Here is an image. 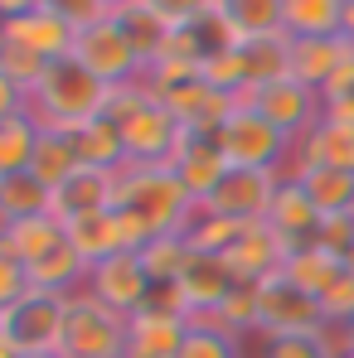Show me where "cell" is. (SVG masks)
<instances>
[{"instance_id":"obj_1","label":"cell","mask_w":354,"mask_h":358,"mask_svg":"<svg viewBox=\"0 0 354 358\" xmlns=\"http://www.w3.org/2000/svg\"><path fill=\"white\" fill-rule=\"evenodd\" d=\"M199 203L184 194L170 165H126L117 184V218L126 247L141 252L146 242L170 238V233H189Z\"/></svg>"},{"instance_id":"obj_2","label":"cell","mask_w":354,"mask_h":358,"mask_svg":"<svg viewBox=\"0 0 354 358\" xmlns=\"http://www.w3.org/2000/svg\"><path fill=\"white\" fill-rule=\"evenodd\" d=\"M102 107H107V83H97L78 59L49 63V73L29 92V112L39 117V126L54 131H78L83 121L102 117Z\"/></svg>"},{"instance_id":"obj_3","label":"cell","mask_w":354,"mask_h":358,"mask_svg":"<svg viewBox=\"0 0 354 358\" xmlns=\"http://www.w3.org/2000/svg\"><path fill=\"white\" fill-rule=\"evenodd\" d=\"M63 305L68 296H54V291H29L15 305H0V358L59 354Z\"/></svg>"},{"instance_id":"obj_4","label":"cell","mask_w":354,"mask_h":358,"mask_svg":"<svg viewBox=\"0 0 354 358\" xmlns=\"http://www.w3.org/2000/svg\"><path fill=\"white\" fill-rule=\"evenodd\" d=\"M59 358H126V315L107 310L88 291H73L63 305Z\"/></svg>"},{"instance_id":"obj_5","label":"cell","mask_w":354,"mask_h":358,"mask_svg":"<svg viewBox=\"0 0 354 358\" xmlns=\"http://www.w3.org/2000/svg\"><path fill=\"white\" fill-rule=\"evenodd\" d=\"M214 141L224 145V155H229L233 170H277L282 175V160L292 150V136H282L272 121L262 117L252 102H243V97L229 112V121L214 131Z\"/></svg>"},{"instance_id":"obj_6","label":"cell","mask_w":354,"mask_h":358,"mask_svg":"<svg viewBox=\"0 0 354 358\" xmlns=\"http://www.w3.org/2000/svg\"><path fill=\"white\" fill-rule=\"evenodd\" d=\"M73 59L83 63L97 83H107V87L141 83V78H146V59L131 49V39H126V29L117 24V15H107V20H97V24L78 29Z\"/></svg>"},{"instance_id":"obj_7","label":"cell","mask_w":354,"mask_h":358,"mask_svg":"<svg viewBox=\"0 0 354 358\" xmlns=\"http://www.w3.org/2000/svg\"><path fill=\"white\" fill-rule=\"evenodd\" d=\"M325 315L320 300L311 291H301L287 271L267 276L257 286V334L262 339H282V334H320Z\"/></svg>"},{"instance_id":"obj_8","label":"cell","mask_w":354,"mask_h":358,"mask_svg":"<svg viewBox=\"0 0 354 358\" xmlns=\"http://www.w3.org/2000/svg\"><path fill=\"white\" fill-rule=\"evenodd\" d=\"M151 291H156V281H151L141 252H112V257H102V262L93 266V276H88V296H97L107 310H117L126 320L151 305Z\"/></svg>"},{"instance_id":"obj_9","label":"cell","mask_w":354,"mask_h":358,"mask_svg":"<svg viewBox=\"0 0 354 358\" xmlns=\"http://www.w3.org/2000/svg\"><path fill=\"white\" fill-rule=\"evenodd\" d=\"M282 189L277 170H229V179L199 203L204 213H219V218H233V223H267L272 213V199Z\"/></svg>"},{"instance_id":"obj_10","label":"cell","mask_w":354,"mask_h":358,"mask_svg":"<svg viewBox=\"0 0 354 358\" xmlns=\"http://www.w3.org/2000/svg\"><path fill=\"white\" fill-rule=\"evenodd\" d=\"M121 141H126V160L131 165H170V155L184 141V126L175 121V112L161 97H151L141 112H131L121 121Z\"/></svg>"},{"instance_id":"obj_11","label":"cell","mask_w":354,"mask_h":358,"mask_svg":"<svg viewBox=\"0 0 354 358\" xmlns=\"http://www.w3.org/2000/svg\"><path fill=\"white\" fill-rule=\"evenodd\" d=\"M243 102H252L262 117L272 121L282 136H306L320 112H325V97L315 92V87H306V83H296V78H277V83H262V87H252Z\"/></svg>"},{"instance_id":"obj_12","label":"cell","mask_w":354,"mask_h":358,"mask_svg":"<svg viewBox=\"0 0 354 358\" xmlns=\"http://www.w3.org/2000/svg\"><path fill=\"white\" fill-rule=\"evenodd\" d=\"M117 184H121V170H93V165H83L78 175H68L54 189L49 213L59 218L63 228L78 223V218H93V213H112L117 208Z\"/></svg>"},{"instance_id":"obj_13","label":"cell","mask_w":354,"mask_h":358,"mask_svg":"<svg viewBox=\"0 0 354 358\" xmlns=\"http://www.w3.org/2000/svg\"><path fill=\"white\" fill-rule=\"evenodd\" d=\"M170 170L175 179L184 184V194L194 199V203H204L224 179H229V155H224V145L214 141V136H199V131H184V141H179V150L170 155Z\"/></svg>"},{"instance_id":"obj_14","label":"cell","mask_w":354,"mask_h":358,"mask_svg":"<svg viewBox=\"0 0 354 358\" xmlns=\"http://www.w3.org/2000/svg\"><path fill=\"white\" fill-rule=\"evenodd\" d=\"M287 257H292V247L277 238L267 223H247V228L238 233V242L224 252L233 281H243V286H262L267 276H277V271L287 266Z\"/></svg>"},{"instance_id":"obj_15","label":"cell","mask_w":354,"mask_h":358,"mask_svg":"<svg viewBox=\"0 0 354 358\" xmlns=\"http://www.w3.org/2000/svg\"><path fill=\"white\" fill-rule=\"evenodd\" d=\"M0 34L5 39H15V44H25V49H34L39 59L59 63V59H73V44H78V29L54 15L49 5H39V10H29V15H15V20H5L0 24Z\"/></svg>"},{"instance_id":"obj_16","label":"cell","mask_w":354,"mask_h":358,"mask_svg":"<svg viewBox=\"0 0 354 358\" xmlns=\"http://www.w3.org/2000/svg\"><path fill=\"white\" fill-rule=\"evenodd\" d=\"M189 334V320L170 310H141L126 320V358H179Z\"/></svg>"},{"instance_id":"obj_17","label":"cell","mask_w":354,"mask_h":358,"mask_svg":"<svg viewBox=\"0 0 354 358\" xmlns=\"http://www.w3.org/2000/svg\"><path fill=\"white\" fill-rule=\"evenodd\" d=\"M320 208L311 203V194L296 184V179H282V189H277V199H272V213H267V228L277 233V238L287 242V247H311V242L320 238Z\"/></svg>"},{"instance_id":"obj_18","label":"cell","mask_w":354,"mask_h":358,"mask_svg":"<svg viewBox=\"0 0 354 358\" xmlns=\"http://www.w3.org/2000/svg\"><path fill=\"white\" fill-rule=\"evenodd\" d=\"M233 271H229V262L224 257H204V252H194L189 257V266H184V276H179V291H184V305H189V320H209L229 291H233Z\"/></svg>"},{"instance_id":"obj_19","label":"cell","mask_w":354,"mask_h":358,"mask_svg":"<svg viewBox=\"0 0 354 358\" xmlns=\"http://www.w3.org/2000/svg\"><path fill=\"white\" fill-rule=\"evenodd\" d=\"M63 242H68V228H63L54 213L15 218V223H0V262H25V266H34L39 257H49Z\"/></svg>"},{"instance_id":"obj_20","label":"cell","mask_w":354,"mask_h":358,"mask_svg":"<svg viewBox=\"0 0 354 358\" xmlns=\"http://www.w3.org/2000/svg\"><path fill=\"white\" fill-rule=\"evenodd\" d=\"M350 0H282V34L287 39H340Z\"/></svg>"},{"instance_id":"obj_21","label":"cell","mask_w":354,"mask_h":358,"mask_svg":"<svg viewBox=\"0 0 354 358\" xmlns=\"http://www.w3.org/2000/svg\"><path fill=\"white\" fill-rule=\"evenodd\" d=\"M88 276H93V262L78 252V247H54L49 257H39L29 266V281L34 291H54V296H73V291H88Z\"/></svg>"},{"instance_id":"obj_22","label":"cell","mask_w":354,"mask_h":358,"mask_svg":"<svg viewBox=\"0 0 354 358\" xmlns=\"http://www.w3.org/2000/svg\"><path fill=\"white\" fill-rule=\"evenodd\" d=\"M73 145H78V160L93 165V170H126V141H121V126L112 117H93L83 121L78 131H68Z\"/></svg>"},{"instance_id":"obj_23","label":"cell","mask_w":354,"mask_h":358,"mask_svg":"<svg viewBox=\"0 0 354 358\" xmlns=\"http://www.w3.org/2000/svg\"><path fill=\"white\" fill-rule=\"evenodd\" d=\"M214 15L233 29L238 44H247V39H267V34H282V0H219Z\"/></svg>"},{"instance_id":"obj_24","label":"cell","mask_w":354,"mask_h":358,"mask_svg":"<svg viewBox=\"0 0 354 358\" xmlns=\"http://www.w3.org/2000/svg\"><path fill=\"white\" fill-rule=\"evenodd\" d=\"M287 276H292L301 291H311V296L320 300L340 276H345V257H335L330 247H320V242H311V247H296L292 257H287V266H282Z\"/></svg>"},{"instance_id":"obj_25","label":"cell","mask_w":354,"mask_h":358,"mask_svg":"<svg viewBox=\"0 0 354 358\" xmlns=\"http://www.w3.org/2000/svg\"><path fill=\"white\" fill-rule=\"evenodd\" d=\"M340 59H345V34L340 39H292V78L315 92H325Z\"/></svg>"},{"instance_id":"obj_26","label":"cell","mask_w":354,"mask_h":358,"mask_svg":"<svg viewBox=\"0 0 354 358\" xmlns=\"http://www.w3.org/2000/svg\"><path fill=\"white\" fill-rule=\"evenodd\" d=\"M83 170V160H78V145H73V136L68 131H54V126H44L39 131V145H34V160H29V175L39 179L44 189H59L68 175H78Z\"/></svg>"},{"instance_id":"obj_27","label":"cell","mask_w":354,"mask_h":358,"mask_svg":"<svg viewBox=\"0 0 354 358\" xmlns=\"http://www.w3.org/2000/svg\"><path fill=\"white\" fill-rule=\"evenodd\" d=\"M296 184L311 194V203L320 208V218H345V213H354V170L315 165V170H306Z\"/></svg>"},{"instance_id":"obj_28","label":"cell","mask_w":354,"mask_h":358,"mask_svg":"<svg viewBox=\"0 0 354 358\" xmlns=\"http://www.w3.org/2000/svg\"><path fill=\"white\" fill-rule=\"evenodd\" d=\"M68 247H78L93 266H97L102 257H112V252H131V247H126V233H121L117 208H112V213H93V218L68 223Z\"/></svg>"},{"instance_id":"obj_29","label":"cell","mask_w":354,"mask_h":358,"mask_svg":"<svg viewBox=\"0 0 354 358\" xmlns=\"http://www.w3.org/2000/svg\"><path fill=\"white\" fill-rule=\"evenodd\" d=\"M39 117L34 112H15V117H0V175H25L29 160H34V145H39Z\"/></svg>"},{"instance_id":"obj_30","label":"cell","mask_w":354,"mask_h":358,"mask_svg":"<svg viewBox=\"0 0 354 358\" xmlns=\"http://www.w3.org/2000/svg\"><path fill=\"white\" fill-rule=\"evenodd\" d=\"M117 24L126 29L131 49L146 59V68L161 59V49H165V44H170V34H175V29H170L151 5H141V0H136V5H126V10H117Z\"/></svg>"},{"instance_id":"obj_31","label":"cell","mask_w":354,"mask_h":358,"mask_svg":"<svg viewBox=\"0 0 354 358\" xmlns=\"http://www.w3.org/2000/svg\"><path fill=\"white\" fill-rule=\"evenodd\" d=\"M49 199H54V189H44L29 170L25 175H0V223L49 213Z\"/></svg>"},{"instance_id":"obj_32","label":"cell","mask_w":354,"mask_h":358,"mask_svg":"<svg viewBox=\"0 0 354 358\" xmlns=\"http://www.w3.org/2000/svg\"><path fill=\"white\" fill-rule=\"evenodd\" d=\"M199 78L224 92V97H247V63H243V49L229 44V49H209L204 63H199Z\"/></svg>"},{"instance_id":"obj_33","label":"cell","mask_w":354,"mask_h":358,"mask_svg":"<svg viewBox=\"0 0 354 358\" xmlns=\"http://www.w3.org/2000/svg\"><path fill=\"white\" fill-rule=\"evenodd\" d=\"M141 257H146L151 281H156V286H165V281H179V276H184V266H189L194 247L184 242V233H170V238L146 242V247H141Z\"/></svg>"},{"instance_id":"obj_34","label":"cell","mask_w":354,"mask_h":358,"mask_svg":"<svg viewBox=\"0 0 354 358\" xmlns=\"http://www.w3.org/2000/svg\"><path fill=\"white\" fill-rule=\"evenodd\" d=\"M179 358H247V349H243V339L224 334L214 320H189V334H184Z\"/></svg>"},{"instance_id":"obj_35","label":"cell","mask_w":354,"mask_h":358,"mask_svg":"<svg viewBox=\"0 0 354 358\" xmlns=\"http://www.w3.org/2000/svg\"><path fill=\"white\" fill-rule=\"evenodd\" d=\"M238 233H243V223H233V218H219V213H194V223H189V233H184V242L194 247V252H204V257H224L229 247L238 242Z\"/></svg>"},{"instance_id":"obj_36","label":"cell","mask_w":354,"mask_h":358,"mask_svg":"<svg viewBox=\"0 0 354 358\" xmlns=\"http://www.w3.org/2000/svg\"><path fill=\"white\" fill-rule=\"evenodd\" d=\"M44 73H49V59H39L34 49H25V44H15V39H5V34H0V78H5V83H15V87L34 92Z\"/></svg>"},{"instance_id":"obj_37","label":"cell","mask_w":354,"mask_h":358,"mask_svg":"<svg viewBox=\"0 0 354 358\" xmlns=\"http://www.w3.org/2000/svg\"><path fill=\"white\" fill-rule=\"evenodd\" d=\"M247 358H330V349L320 344V334H282V339H243Z\"/></svg>"},{"instance_id":"obj_38","label":"cell","mask_w":354,"mask_h":358,"mask_svg":"<svg viewBox=\"0 0 354 358\" xmlns=\"http://www.w3.org/2000/svg\"><path fill=\"white\" fill-rule=\"evenodd\" d=\"M141 5H151L170 29H194V24H204L214 15L219 0H141Z\"/></svg>"},{"instance_id":"obj_39","label":"cell","mask_w":354,"mask_h":358,"mask_svg":"<svg viewBox=\"0 0 354 358\" xmlns=\"http://www.w3.org/2000/svg\"><path fill=\"white\" fill-rule=\"evenodd\" d=\"M320 315L330 320V324H350L354 320V271L345 266V276L320 296Z\"/></svg>"},{"instance_id":"obj_40","label":"cell","mask_w":354,"mask_h":358,"mask_svg":"<svg viewBox=\"0 0 354 358\" xmlns=\"http://www.w3.org/2000/svg\"><path fill=\"white\" fill-rule=\"evenodd\" d=\"M54 15H63L73 29H88V24H97V20H107V5L102 0H44Z\"/></svg>"},{"instance_id":"obj_41","label":"cell","mask_w":354,"mask_h":358,"mask_svg":"<svg viewBox=\"0 0 354 358\" xmlns=\"http://www.w3.org/2000/svg\"><path fill=\"white\" fill-rule=\"evenodd\" d=\"M29 291H34L29 266L25 262H0V305H15V300H25Z\"/></svg>"},{"instance_id":"obj_42","label":"cell","mask_w":354,"mask_h":358,"mask_svg":"<svg viewBox=\"0 0 354 358\" xmlns=\"http://www.w3.org/2000/svg\"><path fill=\"white\" fill-rule=\"evenodd\" d=\"M325 121H335V126H354V92L350 97H325Z\"/></svg>"},{"instance_id":"obj_43","label":"cell","mask_w":354,"mask_h":358,"mask_svg":"<svg viewBox=\"0 0 354 358\" xmlns=\"http://www.w3.org/2000/svg\"><path fill=\"white\" fill-rule=\"evenodd\" d=\"M44 0H0V15L5 20H15V15H29V10H39Z\"/></svg>"},{"instance_id":"obj_44","label":"cell","mask_w":354,"mask_h":358,"mask_svg":"<svg viewBox=\"0 0 354 358\" xmlns=\"http://www.w3.org/2000/svg\"><path fill=\"white\" fill-rule=\"evenodd\" d=\"M345 39L354 44V0H350V10H345Z\"/></svg>"},{"instance_id":"obj_45","label":"cell","mask_w":354,"mask_h":358,"mask_svg":"<svg viewBox=\"0 0 354 358\" xmlns=\"http://www.w3.org/2000/svg\"><path fill=\"white\" fill-rule=\"evenodd\" d=\"M107 5V15H117V10H126V5H136V0H102Z\"/></svg>"},{"instance_id":"obj_46","label":"cell","mask_w":354,"mask_h":358,"mask_svg":"<svg viewBox=\"0 0 354 358\" xmlns=\"http://www.w3.org/2000/svg\"><path fill=\"white\" fill-rule=\"evenodd\" d=\"M345 266H350V271H354V247H350V252H345Z\"/></svg>"},{"instance_id":"obj_47","label":"cell","mask_w":354,"mask_h":358,"mask_svg":"<svg viewBox=\"0 0 354 358\" xmlns=\"http://www.w3.org/2000/svg\"><path fill=\"white\" fill-rule=\"evenodd\" d=\"M350 344H354V320H350Z\"/></svg>"},{"instance_id":"obj_48","label":"cell","mask_w":354,"mask_h":358,"mask_svg":"<svg viewBox=\"0 0 354 358\" xmlns=\"http://www.w3.org/2000/svg\"><path fill=\"white\" fill-rule=\"evenodd\" d=\"M34 358H59V354H34Z\"/></svg>"},{"instance_id":"obj_49","label":"cell","mask_w":354,"mask_h":358,"mask_svg":"<svg viewBox=\"0 0 354 358\" xmlns=\"http://www.w3.org/2000/svg\"><path fill=\"white\" fill-rule=\"evenodd\" d=\"M345 358H354V349H350V354H345Z\"/></svg>"}]
</instances>
